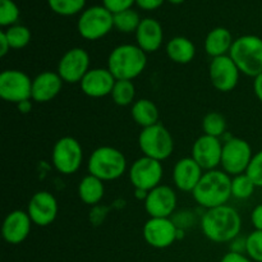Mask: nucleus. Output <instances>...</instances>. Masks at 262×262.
<instances>
[{
    "label": "nucleus",
    "instance_id": "f257e3e1",
    "mask_svg": "<svg viewBox=\"0 0 262 262\" xmlns=\"http://www.w3.org/2000/svg\"><path fill=\"white\" fill-rule=\"evenodd\" d=\"M201 230L205 237L214 243H230L241 234L242 217L232 206L209 209L201 217Z\"/></svg>",
    "mask_w": 262,
    "mask_h": 262
},
{
    "label": "nucleus",
    "instance_id": "f03ea898",
    "mask_svg": "<svg viewBox=\"0 0 262 262\" xmlns=\"http://www.w3.org/2000/svg\"><path fill=\"white\" fill-rule=\"evenodd\" d=\"M192 196L200 206L206 210L227 205L232 197V178L224 170L215 169L205 171Z\"/></svg>",
    "mask_w": 262,
    "mask_h": 262
},
{
    "label": "nucleus",
    "instance_id": "7ed1b4c3",
    "mask_svg": "<svg viewBox=\"0 0 262 262\" xmlns=\"http://www.w3.org/2000/svg\"><path fill=\"white\" fill-rule=\"evenodd\" d=\"M147 66V54L138 45L123 43L113 49L107 58V69L117 79L133 81Z\"/></svg>",
    "mask_w": 262,
    "mask_h": 262
},
{
    "label": "nucleus",
    "instance_id": "20e7f679",
    "mask_svg": "<svg viewBox=\"0 0 262 262\" xmlns=\"http://www.w3.org/2000/svg\"><path fill=\"white\" fill-rule=\"evenodd\" d=\"M89 174L102 182L115 181L127 170V159L124 154L112 146L97 147L87 161Z\"/></svg>",
    "mask_w": 262,
    "mask_h": 262
},
{
    "label": "nucleus",
    "instance_id": "39448f33",
    "mask_svg": "<svg viewBox=\"0 0 262 262\" xmlns=\"http://www.w3.org/2000/svg\"><path fill=\"white\" fill-rule=\"evenodd\" d=\"M229 56L241 74L256 78L262 73V38L256 35H243L235 38Z\"/></svg>",
    "mask_w": 262,
    "mask_h": 262
},
{
    "label": "nucleus",
    "instance_id": "423d86ee",
    "mask_svg": "<svg viewBox=\"0 0 262 262\" xmlns=\"http://www.w3.org/2000/svg\"><path fill=\"white\" fill-rule=\"evenodd\" d=\"M138 146L143 156L164 161L173 154L174 140L168 128L158 123L151 127L142 128L138 136Z\"/></svg>",
    "mask_w": 262,
    "mask_h": 262
},
{
    "label": "nucleus",
    "instance_id": "0eeeda50",
    "mask_svg": "<svg viewBox=\"0 0 262 262\" xmlns=\"http://www.w3.org/2000/svg\"><path fill=\"white\" fill-rule=\"evenodd\" d=\"M114 28V14L104 5H94L79 14L77 31L89 41H96L105 37Z\"/></svg>",
    "mask_w": 262,
    "mask_h": 262
},
{
    "label": "nucleus",
    "instance_id": "6e6552de",
    "mask_svg": "<svg viewBox=\"0 0 262 262\" xmlns=\"http://www.w3.org/2000/svg\"><path fill=\"white\" fill-rule=\"evenodd\" d=\"M51 161L56 170L64 176H71L79 170L83 161V148L73 137L59 138L51 151Z\"/></svg>",
    "mask_w": 262,
    "mask_h": 262
},
{
    "label": "nucleus",
    "instance_id": "1a4fd4ad",
    "mask_svg": "<svg viewBox=\"0 0 262 262\" xmlns=\"http://www.w3.org/2000/svg\"><path fill=\"white\" fill-rule=\"evenodd\" d=\"M253 158L252 147L243 138L232 137L223 143L222 164L223 170L230 177L247 173L251 160Z\"/></svg>",
    "mask_w": 262,
    "mask_h": 262
},
{
    "label": "nucleus",
    "instance_id": "9d476101",
    "mask_svg": "<svg viewBox=\"0 0 262 262\" xmlns=\"http://www.w3.org/2000/svg\"><path fill=\"white\" fill-rule=\"evenodd\" d=\"M0 97L15 105L32 100V79L19 69H7L0 74Z\"/></svg>",
    "mask_w": 262,
    "mask_h": 262
},
{
    "label": "nucleus",
    "instance_id": "9b49d317",
    "mask_svg": "<svg viewBox=\"0 0 262 262\" xmlns=\"http://www.w3.org/2000/svg\"><path fill=\"white\" fill-rule=\"evenodd\" d=\"M164 176V169L161 161L155 159L142 156L137 159L129 168V182L135 189L150 192L151 189L160 186Z\"/></svg>",
    "mask_w": 262,
    "mask_h": 262
},
{
    "label": "nucleus",
    "instance_id": "f8f14e48",
    "mask_svg": "<svg viewBox=\"0 0 262 262\" xmlns=\"http://www.w3.org/2000/svg\"><path fill=\"white\" fill-rule=\"evenodd\" d=\"M178 229L170 217H150L143 225V239L151 247L164 250L178 241Z\"/></svg>",
    "mask_w": 262,
    "mask_h": 262
},
{
    "label": "nucleus",
    "instance_id": "ddd939ff",
    "mask_svg": "<svg viewBox=\"0 0 262 262\" xmlns=\"http://www.w3.org/2000/svg\"><path fill=\"white\" fill-rule=\"evenodd\" d=\"M90 69V55L82 48L69 49L58 63V74L66 83H81Z\"/></svg>",
    "mask_w": 262,
    "mask_h": 262
},
{
    "label": "nucleus",
    "instance_id": "4468645a",
    "mask_svg": "<svg viewBox=\"0 0 262 262\" xmlns=\"http://www.w3.org/2000/svg\"><path fill=\"white\" fill-rule=\"evenodd\" d=\"M241 72L229 55L214 58L209 67L210 82L220 92H230L239 82Z\"/></svg>",
    "mask_w": 262,
    "mask_h": 262
},
{
    "label": "nucleus",
    "instance_id": "2eb2a0df",
    "mask_svg": "<svg viewBox=\"0 0 262 262\" xmlns=\"http://www.w3.org/2000/svg\"><path fill=\"white\" fill-rule=\"evenodd\" d=\"M223 143L220 138L212 136L202 135L194 141L192 146L191 158L205 171L215 170L222 164Z\"/></svg>",
    "mask_w": 262,
    "mask_h": 262
},
{
    "label": "nucleus",
    "instance_id": "dca6fc26",
    "mask_svg": "<svg viewBox=\"0 0 262 262\" xmlns=\"http://www.w3.org/2000/svg\"><path fill=\"white\" fill-rule=\"evenodd\" d=\"M178 204V197L171 187L160 184L151 189L145 200L146 212L150 217H170Z\"/></svg>",
    "mask_w": 262,
    "mask_h": 262
},
{
    "label": "nucleus",
    "instance_id": "f3484780",
    "mask_svg": "<svg viewBox=\"0 0 262 262\" xmlns=\"http://www.w3.org/2000/svg\"><path fill=\"white\" fill-rule=\"evenodd\" d=\"M58 201L48 191H38L31 197L27 206V214L37 227H49L58 215Z\"/></svg>",
    "mask_w": 262,
    "mask_h": 262
},
{
    "label": "nucleus",
    "instance_id": "a211bd4d",
    "mask_svg": "<svg viewBox=\"0 0 262 262\" xmlns=\"http://www.w3.org/2000/svg\"><path fill=\"white\" fill-rule=\"evenodd\" d=\"M32 224L33 223L27 211L14 210L9 212L3 222V238L9 245H20L30 235Z\"/></svg>",
    "mask_w": 262,
    "mask_h": 262
},
{
    "label": "nucleus",
    "instance_id": "6ab92c4d",
    "mask_svg": "<svg viewBox=\"0 0 262 262\" xmlns=\"http://www.w3.org/2000/svg\"><path fill=\"white\" fill-rule=\"evenodd\" d=\"M115 81L117 79L107 68H92L87 72L79 86L86 96L100 99L112 95Z\"/></svg>",
    "mask_w": 262,
    "mask_h": 262
},
{
    "label": "nucleus",
    "instance_id": "aec40b11",
    "mask_svg": "<svg viewBox=\"0 0 262 262\" xmlns=\"http://www.w3.org/2000/svg\"><path fill=\"white\" fill-rule=\"evenodd\" d=\"M204 176V169L194 161V159L183 158L176 163L173 168V182L182 192H193Z\"/></svg>",
    "mask_w": 262,
    "mask_h": 262
},
{
    "label": "nucleus",
    "instance_id": "412c9836",
    "mask_svg": "<svg viewBox=\"0 0 262 262\" xmlns=\"http://www.w3.org/2000/svg\"><path fill=\"white\" fill-rule=\"evenodd\" d=\"M63 83L58 72H41L32 79V100L40 104L51 101L60 94Z\"/></svg>",
    "mask_w": 262,
    "mask_h": 262
},
{
    "label": "nucleus",
    "instance_id": "4be33fe9",
    "mask_svg": "<svg viewBox=\"0 0 262 262\" xmlns=\"http://www.w3.org/2000/svg\"><path fill=\"white\" fill-rule=\"evenodd\" d=\"M136 40L146 54L158 51L164 41V31L160 22L154 18H143L136 31Z\"/></svg>",
    "mask_w": 262,
    "mask_h": 262
},
{
    "label": "nucleus",
    "instance_id": "5701e85b",
    "mask_svg": "<svg viewBox=\"0 0 262 262\" xmlns=\"http://www.w3.org/2000/svg\"><path fill=\"white\" fill-rule=\"evenodd\" d=\"M233 42L234 40H233L232 32L228 28L215 27L207 33L206 38H205V51L212 59L229 55Z\"/></svg>",
    "mask_w": 262,
    "mask_h": 262
},
{
    "label": "nucleus",
    "instance_id": "b1692460",
    "mask_svg": "<svg viewBox=\"0 0 262 262\" xmlns=\"http://www.w3.org/2000/svg\"><path fill=\"white\" fill-rule=\"evenodd\" d=\"M166 55L177 64L191 63L196 55V46L189 38L184 36H177L166 43Z\"/></svg>",
    "mask_w": 262,
    "mask_h": 262
},
{
    "label": "nucleus",
    "instance_id": "393cba45",
    "mask_svg": "<svg viewBox=\"0 0 262 262\" xmlns=\"http://www.w3.org/2000/svg\"><path fill=\"white\" fill-rule=\"evenodd\" d=\"M77 192H78V197L83 204L95 206L101 201L105 194L104 182L96 177L91 176V174H87L79 182Z\"/></svg>",
    "mask_w": 262,
    "mask_h": 262
},
{
    "label": "nucleus",
    "instance_id": "a878e982",
    "mask_svg": "<svg viewBox=\"0 0 262 262\" xmlns=\"http://www.w3.org/2000/svg\"><path fill=\"white\" fill-rule=\"evenodd\" d=\"M130 115L140 127L147 128L159 123V109L151 100L140 99L133 102Z\"/></svg>",
    "mask_w": 262,
    "mask_h": 262
},
{
    "label": "nucleus",
    "instance_id": "bb28decb",
    "mask_svg": "<svg viewBox=\"0 0 262 262\" xmlns=\"http://www.w3.org/2000/svg\"><path fill=\"white\" fill-rule=\"evenodd\" d=\"M112 99L119 106H128L133 105L136 97V87L132 81H125V79H118L115 81L114 87L112 91Z\"/></svg>",
    "mask_w": 262,
    "mask_h": 262
},
{
    "label": "nucleus",
    "instance_id": "cd10ccee",
    "mask_svg": "<svg viewBox=\"0 0 262 262\" xmlns=\"http://www.w3.org/2000/svg\"><path fill=\"white\" fill-rule=\"evenodd\" d=\"M141 20L142 19H141L140 14L133 8L123 10V12L114 14V28L123 33H136Z\"/></svg>",
    "mask_w": 262,
    "mask_h": 262
},
{
    "label": "nucleus",
    "instance_id": "c85d7f7f",
    "mask_svg": "<svg viewBox=\"0 0 262 262\" xmlns=\"http://www.w3.org/2000/svg\"><path fill=\"white\" fill-rule=\"evenodd\" d=\"M204 135L220 138L227 130V119L222 113L210 112L202 119Z\"/></svg>",
    "mask_w": 262,
    "mask_h": 262
},
{
    "label": "nucleus",
    "instance_id": "c756f323",
    "mask_svg": "<svg viewBox=\"0 0 262 262\" xmlns=\"http://www.w3.org/2000/svg\"><path fill=\"white\" fill-rule=\"evenodd\" d=\"M4 32L8 41H9L10 49H13V50L25 49L31 42V37H32L30 28L23 25H18V23L5 28Z\"/></svg>",
    "mask_w": 262,
    "mask_h": 262
},
{
    "label": "nucleus",
    "instance_id": "7c9ffc66",
    "mask_svg": "<svg viewBox=\"0 0 262 262\" xmlns=\"http://www.w3.org/2000/svg\"><path fill=\"white\" fill-rule=\"evenodd\" d=\"M257 188L247 173L239 174L232 178V197L237 200H247L255 193Z\"/></svg>",
    "mask_w": 262,
    "mask_h": 262
},
{
    "label": "nucleus",
    "instance_id": "2f4dec72",
    "mask_svg": "<svg viewBox=\"0 0 262 262\" xmlns=\"http://www.w3.org/2000/svg\"><path fill=\"white\" fill-rule=\"evenodd\" d=\"M87 0H48L49 8L63 17L78 14L84 10Z\"/></svg>",
    "mask_w": 262,
    "mask_h": 262
},
{
    "label": "nucleus",
    "instance_id": "473e14b6",
    "mask_svg": "<svg viewBox=\"0 0 262 262\" xmlns=\"http://www.w3.org/2000/svg\"><path fill=\"white\" fill-rule=\"evenodd\" d=\"M19 8L13 0H0V25L2 27H10L17 25L19 19Z\"/></svg>",
    "mask_w": 262,
    "mask_h": 262
},
{
    "label": "nucleus",
    "instance_id": "72a5a7b5",
    "mask_svg": "<svg viewBox=\"0 0 262 262\" xmlns=\"http://www.w3.org/2000/svg\"><path fill=\"white\" fill-rule=\"evenodd\" d=\"M246 255L253 262H262V230H253L246 237Z\"/></svg>",
    "mask_w": 262,
    "mask_h": 262
},
{
    "label": "nucleus",
    "instance_id": "f704fd0d",
    "mask_svg": "<svg viewBox=\"0 0 262 262\" xmlns=\"http://www.w3.org/2000/svg\"><path fill=\"white\" fill-rule=\"evenodd\" d=\"M247 174L257 188H262V150L256 152L247 169Z\"/></svg>",
    "mask_w": 262,
    "mask_h": 262
},
{
    "label": "nucleus",
    "instance_id": "c9c22d12",
    "mask_svg": "<svg viewBox=\"0 0 262 262\" xmlns=\"http://www.w3.org/2000/svg\"><path fill=\"white\" fill-rule=\"evenodd\" d=\"M135 4L136 0H102V5L113 14L123 12V10L132 9Z\"/></svg>",
    "mask_w": 262,
    "mask_h": 262
},
{
    "label": "nucleus",
    "instance_id": "e433bc0d",
    "mask_svg": "<svg viewBox=\"0 0 262 262\" xmlns=\"http://www.w3.org/2000/svg\"><path fill=\"white\" fill-rule=\"evenodd\" d=\"M220 262H253L248 257L247 255L245 253H235V252H228L225 253L224 256L222 257Z\"/></svg>",
    "mask_w": 262,
    "mask_h": 262
},
{
    "label": "nucleus",
    "instance_id": "4c0bfd02",
    "mask_svg": "<svg viewBox=\"0 0 262 262\" xmlns=\"http://www.w3.org/2000/svg\"><path fill=\"white\" fill-rule=\"evenodd\" d=\"M166 0H136V4L143 10H155L160 8Z\"/></svg>",
    "mask_w": 262,
    "mask_h": 262
},
{
    "label": "nucleus",
    "instance_id": "58836bf2",
    "mask_svg": "<svg viewBox=\"0 0 262 262\" xmlns=\"http://www.w3.org/2000/svg\"><path fill=\"white\" fill-rule=\"evenodd\" d=\"M251 223L255 230H262V204L257 205L251 212Z\"/></svg>",
    "mask_w": 262,
    "mask_h": 262
},
{
    "label": "nucleus",
    "instance_id": "ea45409f",
    "mask_svg": "<svg viewBox=\"0 0 262 262\" xmlns=\"http://www.w3.org/2000/svg\"><path fill=\"white\" fill-rule=\"evenodd\" d=\"M230 252L235 253H245L246 255V238L238 235L237 238L230 242Z\"/></svg>",
    "mask_w": 262,
    "mask_h": 262
},
{
    "label": "nucleus",
    "instance_id": "a19ab883",
    "mask_svg": "<svg viewBox=\"0 0 262 262\" xmlns=\"http://www.w3.org/2000/svg\"><path fill=\"white\" fill-rule=\"evenodd\" d=\"M10 51L9 41H8L7 36H5L4 30L0 31V56H5Z\"/></svg>",
    "mask_w": 262,
    "mask_h": 262
},
{
    "label": "nucleus",
    "instance_id": "79ce46f5",
    "mask_svg": "<svg viewBox=\"0 0 262 262\" xmlns=\"http://www.w3.org/2000/svg\"><path fill=\"white\" fill-rule=\"evenodd\" d=\"M253 92L258 101L262 102V73L258 74L256 78H253Z\"/></svg>",
    "mask_w": 262,
    "mask_h": 262
},
{
    "label": "nucleus",
    "instance_id": "37998d69",
    "mask_svg": "<svg viewBox=\"0 0 262 262\" xmlns=\"http://www.w3.org/2000/svg\"><path fill=\"white\" fill-rule=\"evenodd\" d=\"M17 106H18V109H19L20 113H28V112H31V107H32V104H31L30 100H27V101L19 102V104H18Z\"/></svg>",
    "mask_w": 262,
    "mask_h": 262
},
{
    "label": "nucleus",
    "instance_id": "c03bdc74",
    "mask_svg": "<svg viewBox=\"0 0 262 262\" xmlns=\"http://www.w3.org/2000/svg\"><path fill=\"white\" fill-rule=\"evenodd\" d=\"M166 2H169L170 4H174V5H178V4H182V3H184L186 0H166Z\"/></svg>",
    "mask_w": 262,
    "mask_h": 262
}]
</instances>
